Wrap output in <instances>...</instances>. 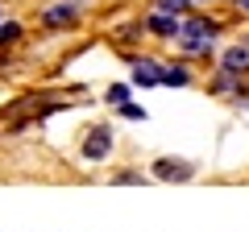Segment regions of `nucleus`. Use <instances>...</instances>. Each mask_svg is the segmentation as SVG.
Masks as SVG:
<instances>
[{
    "instance_id": "obj_11",
    "label": "nucleus",
    "mask_w": 249,
    "mask_h": 232,
    "mask_svg": "<svg viewBox=\"0 0 249 232\" xmlns=\"http://www.w3.org/2000/svg\"><path fill=\"white\" fill-rule=\"evenodd\" d=\"M154 9H162V13H175V17H191L196 0H154Z\"/></svg>"
},
{
    "instance_id": "obj_4",
    "label": "nucleus",
    "mask_w": 249,
    "mask_h": 232,
    "mask_svg": "<svg viewBox=\"0 0 249 232\" xmlns=\"http://www.w3.org/2000/svg\"><path fill=\"white\" fill-rule=\"evenodd\" d=\"M150 179H158V182H191V179H196V162L158 158V162L150 166Z\"/></svg>"
},
{
    "instance_id": "obj_13",
    "label": "nucleus",
    "mask_w": 249,
    "mask_h": 232,
    "mask_svg": "<svg viewBox=\"0 0 249 232\" xmlns=\"http://www.w3.org/2000/svg\"><path fill=\"white\" fill-rule=\"evenodd\" d=\"M112 182H116V187H142V182H145V174H142V170H116V174H112Z\"/></svg>"
},
{
    "instance_id": "obj_8",
    "label": "nucleus",
    "mask_w": 249,
    "mask_h": 232,
    "mask_svg": "<svg viewBox=\"0 0 249 232\" xmlns=\"http://www.w3.org/2000/svg\"><path fill=\"white\" fill-rule=\"evenodd\" d=\"M191 83H196V75H191L187 63H166L162 66V87H191Z\"/></svg>"
},
{
    "instance_id": "obj_16",
    "label": "nucleus",
    "mask_w": 249,
    "mask_h": 232,
    "mask_svg": "<svg viewBox=\"0 0 249 232\" xmlns=\"http://www.w3.org/2000/svg\"><path fill=\"white\" fill-rule=\"evenodd\" d=\"M196 4H216V0H196Z\"/></svg>"
},
{
    "instance_id": "obj_3",
    "label": "nucleus",
    "mask_w": 249,
    "mask_h": 232,
    "mask_svg": "<svg viewBox=\"0 0 249 232\" xmlns=\"http://www.w3.org/2000/svg\"><path fill=\"white\" fill-rule=\"evenodd\" d=\"M79 21H83L79 0H54V4H46V9H42V29H50V33L75 29Z\"/></svg>"
},
{
    "instance_id": "obj_14",
    "label": "nucleus",
    "mask_w": 249,
    "mask_h": 232,
    "mask_svg": "<svg viewBox=\"0 0 249 232\" xmlns=\"http://www.w3.org/2000/svg\"><path fill=\"white\" fill-rule=\"evenodd\" d=\"M116 112H121L124 120H145V116H150V112H145L142 104H133V99H129V104H121V108H116Z\"/></svg>"
},
{
    "instance_id": "obj_9",
    "label": "nucleus",
    "mask_w": 249,
    "mask_h": 232,
    "mask_svg": "<svg viewBox=\"0 0 249 232\" xmlns=\"http://www.w3.org/2000/svg\"><path fill=\"white\" fill-rule=\"evenodd\" d=\"M241 87H245V79H241V75H232V71H216V79L208 83V91H212V96H237Z\"/></svg>"
},
{
    "instance_id": "obj_1",
    "label": "nucleus",
    "mask_w": 249,
    "mask_h": 232,
    "mask_svg": "<svg viewBox=\"0 0 249 232\" xmlns=\"http://www.w3.org/2000/svg\"><path fill=\"white\" fill-rule=\"evenodd\" d=\"M216 37H220V21L216 17H204V13H191L183 17V33H178V50L183 58H196V63H208L216 54Z\"/></svg>"
},
{
    "instance_id": "obj_15",
    "label": "nucleus",
    "mask_w": 249,
    "mask_h": 232,
    "mask_svg": "<svg viewBox=\"0 0 249 232\" xmlns=\"http://www.w3.org/2000/svg\"><path fill=\"white\" fill-rule=\"evenodd\" d=\"M232 4H237V9H241V13L249 17V0H232Z\"/></svg>"
},
{
    "instance_id": "obj_12",
    "label": "nucleus",
    "mask_w": 249,
    "mask_h": 232,
    "mask_svg": "<svg viewBox=\"0 0 249 232\" xmlns=\"http://www.w3.org/2000/svg\"><path fill=\"white\" fill-rule=\"evenodd\" d=\"M129 96H133V83H112V87L104 91V99L112 108H121V104H129Z\"/></svg>"
},
{
    "instance_id": "obj_5",
    "label": "nucleus",
    "mask_w": 249,
    "mask_h": 232,
    "mask_svg": "<svg viewBox=\"0 0 249 232\" xmlns=\"http://www.w3.org/2000/svg\"><path fill=\"white\" fill-rule=\"evenodd\" d=\"M145 33L162 37V42H178V33H183V17H175V13H162V9H154L150 17H145Z\"/></svg>"
},
{
    "instance_id": "obj_2",
    "label": "nucleus",
    "mask_w": 249,
    "mask_h": 232,
    "mask_svg": "<svg viewBox=\"0 0 249 232\" xmlns=\"http://www.w3.org/2000/svg\"><path fill=\"white\" fill-rule=\"evenodd\" d=\"M112 149H116V133H112V125H91L88 133H83V141H79V158L88 162V166H100V162H108L112 158Z\"/></svg>"
},
{
    "instance_id": "obj_10",
    "label": "nucleus",
    "mask_w": 249,
    "mask_h": 232,
    "mask_svg": "<svg viewBox=\"0 0 249 232\" xmlns=\"http://www.w3.org/2000/svg\"><path fill=\"white\" fill-rule=\"evenodd\" d=\"M21 33H25V29H21V21H0V46H4V50H9V46H17L21 42Z\"/></svg>"
},
{
    "instance_id": "obj_17",
    "label": "nucleus",
    "mask_w": 249,
    "mask_h": 232,
    "mask_svg": "<svg viewBox=\"0 0 249 232\" xmlns=\"http://www.w3.org/2000/svg\"><path fill=\"white\" fill-rule=\"evenodd\" d=\"M0 21H4V9H0Z\"/></svg>"
},
{
    "instance_id": "obj_18",
    "label": "nucleus",
    "mask_w": 249,
    "mask_h": 232,
    "mask_svg": "<svg viewBox=\"0 0 249 232\" xmlns=\"http://www.w3.org/2000/svg\"><path fill=\"white\" fill-rule=\"evenodd\" d=\"M79 4H83V0H79Z\"/></svg>"
},
{
    "instance_id": "obj_7",
    "label": "nucleus",
    "mask_w": 249,
    "mask_h": 232,
    "mask_svg": "<svg viewBox=\"0 0 249 232\" xmlns=\"http://www.w3.org/2000/svg\"><path fill=\"white\" fill-rule=\"evenodd\" d=\"M220 71H232V75L245 79V75H249V42L224 46V50H220Z\"/></svg>"
},
{
    "instance_id": "obj_6",
    "label": "nucleus",
    "mask_w": 249,
    "mask_h": 232,
    "mask_svg": "<svg viewBox=\"0 0 249 232\" xmlns=\"http://www.w3.org/2000/svg\"><path fill=\"white\" fill-rule=\"evenodd\" d=\"M162 66L158 58H133L129 63V83L133 87H162Z\"/></svg>"
}]
</instances>
